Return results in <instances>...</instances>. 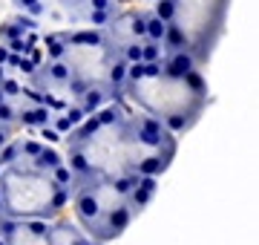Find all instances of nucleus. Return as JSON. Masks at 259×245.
<instances>
[{"instance_id": "nucleus-1", "label": "nucleus", "mask_w": 259, "mask_h": 245, "mask_svg": "<svg viewBox=\"0 0 259 245\" xmlns=\"http://www.w3.org/2000/svg\"><path fill=\"white\" fill-rule=\"evenodd\" d=\"M64 161L75 179L161 176L179 150V139L121 95L90 113L64 139Z\"/></svg>"}, {"instance_id": "nucleus-13", "label": "nucleus", "mask_w": 259, "mask_h": 245, "mask_svg": "<svg viewBox=\"0 0 259 245\" xmlns=\"http://www.w3.org/2000/svg\"><path fill=\"white\" fill-rule=\"evenodd\" d=\"M118 6H130V3H136V0H115Z\"/></svg>"}, {"instance_id": "nucleus-10", "label": "nucleus", "mask_w": 259, "mask_h": 245, "mask_svg": "<svg viewBox=\"0 0 259 245\" xmlns=\"http://www.w3.org/2000/svg\"><path fill=\"white\" fill-rule=\"evenodd\" d=\"M37 130H40V136L47 139V144H55V142H61V139H64V136H61L52 124H47V127H37Z\"/></svg>"}, {"instance_id": "nucleus-9", "label": "nucleus", "mask_w": 259, "mask_h": 245, "mask_svg": "<svg viewBox=\"0 0 259 245\" xmlns=\"http://www.w3.org/2000/svg\"><path fill=\"white\" fill-rule=\"evenodd\" d=\"M164 58V44L158 40H141V61H161Z\"/></svg>"}, {"instance_id": "nucleus-4", "label": "nucleus", "mask_w": 259, "mask_h": 245, "mask_svg": "<svg viewBox=\"0 0 259 245\" xmlns=\"http://www.w3.org/2000/svg\"><path fill=\"white\" fill-rule=\"evenodd\" d=\"M69 205H72L75 222L98 242L118 239L139 217L124 190L115 188L112 179H75L69 188Z\"/></svg>"}, {"instance_id": "nucleus-3", "label": "nucleus", "mask_w": 259, "mask_h": 245, "mask_svg": "<svg viewBox=\"0 0 259 245\" xmlns=\"http://www.w3.org/2000/svg\"><path fill=\"white\" fill-rule=\"evenodd\" d=\"M121 95L141 113L156 118L173 133L182 136L202 118L210 101V90L202 69L190 72H167L158 61H133L127 64V81L118 87Z\"/></svg>"}, {"instance_id": "nucleus-2", "label": "nucleus", "mask_w": 259, "mask_h": 245, "mask_svg": "<svg viewBox=\"0 0 259 245\" xmlns=\"http://www.w3.org/2000/svg\"><path fill=\"white\" fill-rule=\"evenodd\" d=\"M72 173L47 142L20 139L18 156L0 165V214L9 219H55L69 205Z\"/></svg>"}, {"instance_id": "nucleus-11", "label": "nucleus", "mask_w": 259, "mask_h": 245, "mask_svg": "<svg viewBox=\"0 0 259 245\" xmlns=\"http://www.w3.org/2000/svg\"><path fill=\"white\" fill-rule=\"evenodd\" d=\"M6 61H9V49L6 44H0V66H6Z\"/></svg>"}, {"instance_id": "nucleus-7", "label": "nucleus", "mask_w": 259, "mask_h": 245, "mask_svg": "<svg viewBox=\"0 0 259 245\" xmlns=\"http://www.w3.org/2000/svg\"><path fill=\"white\" fill-rule=\"evenodd\" d=\"M95 239L81 225H75L69 219H52V231H49V245H93Z\"/></svg>"}, {"instance_id": "nucleus-6", "label": "nucleus", "mask_w": 259, "mask_h": 245, "mask_svg": "<svg viewBox=\"0 0 259 245\" xmlns=\"http://www.w3.org/2000/svg\"><path fill=\"white\" fill-rule=\"evenodd\" d=\"M52 219H3L6 245H49Z\"/></svg>"}, {"instance_id": "nucleus-5", "label": "nucleus", "mask_w": 259, "mask_h": 245, "mask_svg": "<svg viewBox=\"0 0 259 245\" xmlns=\"http://www.w3.org/2000/svg\"><path fill=\"white\" fill-rule=\"evenodd\" d=\"M231 0H173V18L164 32V52L185 49L199 66L210 61L225 32Z\"/></svg>"}, {"instance_id": "nucleus-8", "label": "nucleus", "mask_w": 259, "mask_h": 245, "mask_svg": "<svg viewBox=\"0 0 259 245\" xmlns=\"http://www.w3.org/2000/svg\"><path fill=\"white\" fill-rule=\"evenodd\" d=\"M164 32H167V23L161 18H156L153 15V9L147 12V40H164Z\"/></svg>"}, {"instance_id": "nucleus-12", "label": "nucleus", "mask_w": 259, "mask_h": 245, "mask_svg": "<svg viewBox=\"0 0 259 245\" xmlns=\"http://www.w3.org/2000/svg\"><path fill=\"white\" fill-rule=\"evenodd\" d=\"M3 219H6V217L0 214V245H6V239H3Z\"/></svg>"}]
</instances>
